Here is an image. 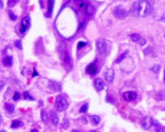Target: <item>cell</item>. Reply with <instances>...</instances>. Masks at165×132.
<instances>
[{"instance_id":"6da1fadb","label":"cell","mask_w":165,"mask_h":132,"mask_svg":"<svg viewBox=\"0 0 165 132\" xmlns=\"http://www.w3.org/2000/svg\"><path fill=\"white\" fill-rule=\"evenodd\" d=\"M152 12V4L149 0H138L132 4L130 14L135 17H147Z\"/></svg>"},{"instance_id":"7a4b0ae2","label":"cell","mask_w":165,"mask_h":132,"mask_svg":"<svg viewBox=\"0 0 165 132\" xmlns=\"http://www.w3.org/2000/svg\"><path fill=\"white\" fill-rule=\"evenodd\" d=\"M58 53H59L60 59L63 61L64 66L66 67V69L70 70L72 68V59L71 56H70V53H69V50L67 49V45H65L64 42H61L58 48Z\"/></svg>"},{"instance_id":"3957f363","label":"cell","mask_w":165,"mask_h":132,"mask_svg":"<svg viewBox=\"0 0 165 132\" xmlns=\"http://www.w3.org/2000/svg\"><path fill=\"white\" fill-rule=\"evenodd\" d=\"M30 26H31V18L29 16H26V17L21 20L20 24L18 26V29H17L18 34L20 35V36H23V35L26 33V31L30 29Z\"/></svg>"},{"instance_id":"277c9868","label":"cell","mask_w":165,"mask_h":132,"mask_svg":"<svg viewBox=\"0 0 165 132\" xmlns=\"http://www.w3.org/2000/svg\"><path fill=\"white\" fill-rule=\"evenodd\" d=\"M96 49H98V52L103 55V56H106L109 52V45L108 42L106 41L105 39H98L96 41Z\"/></svg>"},{"instance_id":"5b68a950","label":"cell","mask_w":165,"mask_h":132,"mask_svg":"<svg viewBox=\"0 0 165 132\" xmlns=\"http://www.w3.org/2000/svg\"><path fill=\"white\" fill-rule=\"evenodd\" d=\"M55 108H56L57 111H65V110L68 108V102L66 100V98L63 97V96H57L56 99H55Z\"/></svg>"},{"instance_id":"8992f818","label":"cell","mask_w":165,"mask_h":132,"mask_svg":"<svg viewBox=\"0 0 165 132\" xmlns=\"http://www.w3.org/2000/svg\"><path fill=\"white\" fill-rule=\"evenodd\" d=\"M152 126H154L156 128H157L158 126H160V125L158 124L157 121H154L151 117H145L144 120H143V121H142V127L144 129H146V130H148V129H150Z\"/></svg>"},{"instance_id":"52a82bcc","label":"cell","mask_w":165,"mask_h":132,"mask_svg":"<svg viewBox=\"0 0 165 132\" xmlns=\"http://www.w3.org/2000/svg\"><path fill=\"white\" fill-rule=\"evenodd\" d=\"M130 38H131L132 41L135 42V43H138V45H144L146 43V40L139 34H131L130 35Z\"/></svg>"},{"instance_id":"ba28073f","label":"cell","mask_w":165,"mask_h":132,"mask_svg":"<svg viewBox=\"0 0 165 132\" xmlns=\"http://www.w3.org/2000/svg\"><path fill=\"white\" fill-rule=\"evenodd\" d=\"M113 14H114V16H116V18L123 19L127 16V11L124 10V9H122V8H116V9H114Z\"/></svg>"},{"instance_id":"9c48e42d","label":"cell","mask_w":165,"mask_h":132,"mask_svg":"<svg viewBox=\"0 0 165 132\" xmlns=\"http://www.w3.org/2000/svg\"><path fill=\"white\" fill-rule=\"evenodd\" d=\"M123 96L127 102H131V100H135V98H137V93H135V91H128V92L124 93Z\"/></svg>"},{"instance_id":"30bf717a","label":"cell","mask_w":165,"mask_h":132,"mask_svg":"<svg viewBox=\"0 0 165 132\" xmlns=\"http://www.w3.org/2000/svg\"><path fill=\"white\" fill-rule=\"evenodd\" d=\"M94 88L96 89L98 91H102L104 88H105V83H104V81L102 80L101 78H96L95 80H94Z\"/></svg>"},{"instance_id":"8fae6325","label":"cell","mask_w":165,"mask_h":132,"mask_svg":"<svg viewBox=\"0 0 165 132\" xmlns=\"http://www.w3.org/2000/svg\"><path fill=\"white\" fill-rule=\"evenodd\" d=\"M86 72L88 74H90V75H94V74H96V72H98V68H96V64L95 62L93 64H90L86 69Z\"/></svg>"},{"instance_id":"7c38bea8","label":"cell","mask_w":165,"mask_h":132,"mask_svg":"<svg viewBox=\"0 0 165 132\" xmlns=\"http://www.w3.org/2000/svg\"><path fill=\"white\" fill-rule=\"evenodd\" d=\"M114 78V71L112 69H108L107 71L105 72V79L108 81V83H111Z\"/></svg>"},{"instance_id":"4fadbf2b","label":"cell","mask_w":165,"mask_h":132,"mask_svg":"<svg viewBox=\"0 0 165 132\" xmlns=\"http://www.w3.org/2000/svg\"><path fill=\"white\" fill-rule=\"evenodd\" d=\"M49 87H50V89H52L53 91H60L61 90V86H60V83H56V81H50Z\"/></svg>"},{"instance_id":"5bb4252c","label":"cell","mask_w":165,"mask_h":132,"mask_svg":"<svg viewBox=\"0 0 165 132\" xmlns=\"http://www.w3.org/2000/svg\"><path fill=\"white\" fill-rule=\"evenodd\" d=\"M3 64H4V66H7V67H12V64H13V58H12V56L8 55V56L4 57Z\"/></svg>"},{"instance_id":"9a60e30c","label":"cell","mask_w":165,"mask_h":132,"mask_svg":"<svg viewBox=\"0 0 165 132\" xmlns=\"http://www.w3.org/2000/svg\"><path fill=\"white\" fill-rule=\"evenodd\" d=\"M22 121H19V120H15V121H12V125H11V128L15 129V128H20V127H22Z\"/></svg>"},{"instance_id":"2e32d148","label":"cell","mask_w":165,"mask_h":132,"mask_svg":"<svg viewBox=\"0 0 165 132\" xmlns=\"http://www.w3.org/2000/svg\"><path fill=\"white\" fill-rule=\"evenodd\" d=\"M51 120H52V123L55 126H57L58 125V123H59V118H58V115H57L55 112H51Z\"/></svg>"},{"instance_id":"e0dca14e","label":"cell","mask_w":165,"mask_h":132,"mask_svg":"<svg viewBox=\"0 0 165 132\" xmlns=\"http://www.w3.org/2000/svg\"><path fill=\"white\" fill-rule=\"evenodd\" d=\"M53 7H54V0H49V10H48V13L46 15L47 17H51L52 16Z\"/></svg>"},{"instance_id":"ac0fdd59","label":"cell","mask_w":165,"mask_h":132,"mask_svg":"<svg viewBox=\"0 0 165 132\" xmlns=\"http://www.w3.org/2000/svg\"><path fill=\"white\" fill-rule=\"evenodd\" d=\"M127 55H128V51H126V52H123L120 55V57H119V58H117V59L116 60V62H117V64L122 62V60H123V59H125V58L127 57Z\"/></svg>"},{"instance_id":"d6986e66","label":"cell","mask_w":165,"mask_h":132,"mask_svg":"<svg viewBox=\"0 0 165 132\" xmlns=\"http://www.w3.org/2000/svg\"><path fill=\"white\" fill-rule=\"evenodd\" d=\"M5 110H7L8 113H13L14 110H15V106L12 105V104H8V105L5 106Z\"/></svg>"},{"instance_id":"ffe728a7","label":"cell","mask_w":165,"mask_h":132,"mask_svg":"<svg viewBox=\"0 0 165 132\" xmlns=\"http://www.w3.org/2000/svg\"><path fill=\"white\" fill-rule=\"evenodd\" d=\"M91 120H92L94 125H98V123L101 121V117L98 116V115H92V116H91Z\"/></svg>"},{"instance_id":"44dd1931","label":"cell","mask_w":165,"mask_h":132,"mask_svg":"<svg viewBox=\"0 0 165 132\" xmlns=\"http://www.w3.org/2000/svg\"><path fill=\"white\" fill-rule=\"evenodd\" d=\"M160 69H161V67H160V64H154V66H152L151 68H150V70L154 72V73H159V71H160Z\"/></svg>"},{"instance_id":"7402d4cb","label":"cell","mask_w":165,"mask_h":132,"mask_svg":"<svg viewBox=\"0 0 165 132\" xmlns=\"http://www.w3.org/2000/svg\"><path fill=\"white\" fill-rule=\"evenodd\" d=\"M23 97L26 98V99H28V100H34V98L32 97L30 94H29V92H28V91H26V92L23 93Z\"/></svg>"},{"instance_id":"603a6c76","label":"cell","mask_w":165,"mask_h":132,"mask_svg":"<svg viewBox=\"0 0 165 132\" xmlns=\"http://www.w3.org/2000/svg\"><path fill=\"white\" fill-rule=\"evenodd\" d=\"M18 2V0H9L8 1V5L10 7V8H12V7H14V5H16V3Z\"/></svg>"},{"instance_id":"cb8c5ba5","label":"cell","mask_w":165,"mask_h":132,"mask_svg":"<svg viewBox=\"0 0 165 132\" xmlns=\"http://www.w3.org/2000/svg\"><path fill=\"white\" fill-rule=\"evenodd\" d=\"M16 48L19 50H22V43H21V40H16L15 41Z\"/></svg>"},{"instance_id":"d4e9b609","label":"cell","mask_w":165,"mask_h":132,"mask_svg":"<svg viewBox=\"0 0 165 132\" xmlns=\"http://www.w3.org/2000/svg\"><path fill=\"white\" fill-rule=\"evenodd\" d=\"M41 118H42V121H45V123L48 121V120H47V113H46L45 110H42V111H41Z\"/></svg>"},{"instance_id":"484cf974","label":"cell","mask_w":165,"mask_h":132,"mask_svg":"<svg viewBox=\"0 0 165 132\" xmlns=\"http://www.w3.org/2000/svg\"><path fill=\"white\" fill-rule=\"evenodd\" d=\"M87 110H88V104H85V105H82V108H81V112H82V113H85Z\"/></svg>"},{"instance_id":"4316f807","label":"cell","mask_w":165,"mask_h":132,"mask_svg":"<svg viewBox=\"0 0 165 132\" xmlns=\"http://www.w3.org/2000/svg\"><path fill=\"white\" fill-rule=\"evenodd\" d=\"M9 15H10V18H11L12 20H16V19H17V16H16L12 11L9 12Z\"/></svg>"},{"instance_id":"83f0119b","label":"cell","mask_w":165,"mask_h":132,"mask_svg":"<svg viewBox=\"0 0 165 132\" xmlns=\"http://www.w3.org/2000/svg\"><path fill=\"white\" fill-rule=\"evenodd\" d=\"M19 97H20V94H19L18 92H15L14 93V100H18Z\"/></svg>"},{"instance_id":"f1b7e54d","label":"cell","mask_w":165,"mask_h":132,"mask_svg":"<svg viewBox=\"0 0 165 132\" xmlns=\"http://www.w3.org/2000/svg\"><path fill=\"white\" fill-rule=\"evenodd\" d=\"M85 45H86V42L81 41V42H79V45H77V47H79V49H82V47H85Z\"/></svg>"},{"instance_id":"f546056e","label":"cell","mask_w":165,"mask_h":132,"mask_svg":"<svg viewBox=\"0 0 165 132\" xmlns=\"http://www.w3.org/2000/svg\"><path fill=\"white\" fill-rule=\"evenodd\" d=\"M3 87H4V81H1L0 80V91L3 89Z\"/></svg>"},{"instance_id":"4dcf8cb0","label":"cell","mask_w":165,"mask_h":132,"mask_svg":"<svg viewBox=\"0 0 165 132\" xmlns=\"http://www.w3.org/2000/svg\"><path fill=\"white\" fill-rule=\"evenodd\" d=\"M3 8V2H2V0H0V10Z\"/></svg>"},{"instance_id":"1f68e13d","label":"cell","mask_w":165,"mask_h":132,"mask_svg":"<svg viewBox=\"0 0 165 132\" xmlns=\"http://www.w3.org/2000/svg\"><path fill=\"white\" fill-rule=\"evenodd\" d=\"M33 75H34V76H37V75H38V74H37V72H36V71H34V74H33Z\"/></svg>"},{"instance_id":"d6a6232c","label":"cell","mask_w":165,"mask_h":132,"mask_svg":"<svg viewBox=\"0 0 165 132\" xmlns=\"http://www.w3.org/2000/svg\"><path fill=\"white\" fill-rule=\"evenodd\" d=\"M1 121H2V117H1V114H0V125H1Z\"/></svg>"},{"instance_id":"836d02e7","label":"cell","mask_w":165,"mask_h":132,"mask_svg":"<svg viewBox=\"0 0 165 132\" xmlns=\"http://www.w3.org/2000/svg\"><path fill=\"white\" fill-rule=\"evenodd\" d=\"M72 132H81V131H79V130H72Z\"/></svg>"},{"instance_id":"e575fe53","label":"cell","mask_w":165,"mask_h":132,"mask_svg":"<svg viewBox=\"0 0 165 132\" xmlns=\"http://www.w3.org/2000/svg\"><path fill=\"white\" fill-rule=\"evenodd\" d=\"M31 132H38V131H37V130H35V129H34V130H32V131H31Z\"/></svg>"},{"instance_id":"d590c367","label":"cell","mask_w":165,"mask_h":132,"mask_svg":"<svg viewBox=\"0 0 165 132\" xmlns=\"http://www.w3.org/2000/svg\"><path fill=\"white\" fill-rule=\"evenodd\" d=\"M0 132H5V131H4V130H1V131H0Z\"/></svg>"}]
</instances>
